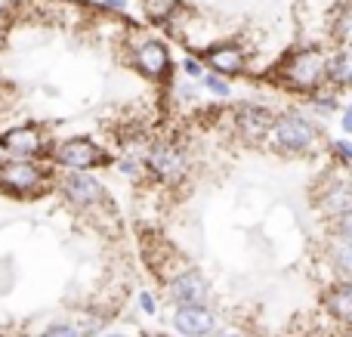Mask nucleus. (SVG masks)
Listing matches in <instances>:
<instances>
[{"label": "nucleus", "mask_w": 352, "mask_h": 337, "mask_svg": "<svg viewBox=\"0 0 352 337\" xmlns=\"http://www.w3.org/2000/svg\"><path fill=\"white\" fill-rule=\"evenodd\" d=\"M102 337H127V334H102Z\"/></svg>", "instance_id": "26"}, {"label": "nucleus", "mask_w": 352, "mask_h": 337, "mask_svg": "<svg viewBox=\"0 0 352 337\" xmlns=\"http://www.w3.org/2000/svg\"><path fill=\"white\" fill-rule=\"evenodd\" d=\"M210 285L198 270H182L170 279V301L176 307H204Z\"/></svg>", "instance_id": "8"}, {"label": "nucleus", "mask_w": 352, "mask_h": 337, "mask_svg": "<svg viewBox=\"0 0 352 337\" xmlns=\"http://www.w3.org/2000/svg\"><path fill=\"white\" fill-rule=\"evenodd\" d=\"M343 130H346V133H349V130H352V111L346 109V111H343Z\"/></svg>", "instance_id": "25"}, {"label": "nucleus", "mask_w": 352, "mask_h": 337, "mask_svg": "<svg viewBox=\"0 0 352 337\" xmlns=\"http://www.w3.org/2000/svg\"><path fill=\"white\" fill-rule=\"evenodd\" d=\"M328 263L337 270L340 282H346V279H349V270H352L349 235H334V232H331V241H328Z\"/></svg>", "instance_id": "15"}, {"label": "nucleus", "mask_w": 352, "mask_h": 337, "mask_svg": "<svg viewBox=\"0 0 352 337\" xmlns=\"http://www.w3.org/2000/svg\"><path fill=\"white\" fill-rule=\"evenodd\" d=\"M324 78H328L331 84H337L340 90H346V87H349L352 72H349V56H346V50H337L334 56H328V59H324Z\"/></svg>", "instance_id": "16"}, {"label": "nucleus", "mask_w": 352, "mask_h": 337, "mask_svg": "<svg viewBox=\"0 0 352 337\" xmlns=\"http://www.w3.org/2000/svg\"><path fill=\"white\" fill-rule=\"evenodd\" d=\"M318 208L324 210V214L334 220V217H343L349 214L352 208V198H349V186L346 180H328V189L318 195Z\"/></svg>", "instance_id": "13"}, {"label": "nucleus", "mask_w": 352, "mask_h": 337, "mask_svg": "<svg viewBox=\"0 0 352 337\" xmlns=\"http://www.w3.org/2000/svg\"><path fill=\"white\" fill-rule=\"evenodd\" d=\"M140 307H142V313H146V316L158 313V303H155V297L148 294V291H142V294H140Z\"/></svg>", "instance_id": "22"}, {"label": "nucleus", "mask_w": 352, "mask_h": 337, "mask_svg": "<svg viewBox=\"0 0 352 337\" xmlns=\"http://www.w3.org/2000/svg\"><path fill=\"white\" fill-rule=\"evenodd\" d=\"M146 167L161 183H179L188 173V158H186V152H179L170 142H155V146L148 149Z\"/></svg>", "instance_id": "6"}, {"label": "nucleus", "mask_w": 352, "mask_h": 337, "mask_svg": "<svg viewBox=\"0 0 352 337\" xmlns=\"http://www.w3.org/2000/svg\"><path fill=\"white\" fill-rule=\"evenodd\" d=\"M176 6H179V0H146V12L155 22H167L176 12Z\"/></svg>", "instance_id": "17"}, {"label": "nucleus", "mask_w": 352, "mask_h": 337, "mask_svg": "<svg viewBox=\"0 0 352 337\" xmlns=\"http://www.w3.org/2000/svg\"><path fill=\"white\" fill-rule=\"evenodd\" d=\"M204 59L219 74H241L244 65H248V53L238 43H213V47L204 50Z\"/></svg>", "instance_id": "12"}, {"label": "nucleus", "mask_w": 352, "mask_h": 337, "mask_svg": "<svg viewBox=\"0 0 352 337\" xmlns=\"http://www.w3.org/2000/svg\"><path fill=\"white\" fill-rule=\"evenodd\" d=\"M50 158H53L59 167H68V171H90V167L109 164V152H102V149L90 140L62 142V146H56L53 152H50Z\"/></svg>", "instance_id": "5"}, {"label": "nucleus", "mask_w": 352, "mask_h": 337, "mask_svg": "<svg viewBox=\"0 0 352 337\" xmlns=\"http://www.w3.org/2000/svg\"><path fill=\"white\" fill-rule=\"evenodd\" d=\"M3 149L12 155L16 161H31L37 155L47 152V142H43V130L34 124H22V127H12L0 136Z\"/></svg>", "instance_id": "7"}, {"label": "nucleus", "mask_w": 352, "mask_h": 337, "mask_svg": "<svg viewBox=\"0 0 352 337\" xmlns=\"http://www.w3.org/2000/svg\"><path fill=\"white\" fill-rule=\"evenodd\" d=\"M223 337H244V334H223Z\"/></svg>", "instance_id": "27"}, {"label": "nucleus", "mask_w": 352, "mask_h": 337, "mask_svg": "<svg viewBox=\"0 0 352 337\" xmlns=\"http://www.w3.org/2000/svg\"><path fill=\"white\" fill-rule=\"evenodd\" d=\"M133 65L140 68L146 78L164 80L167 74H170V53H167V47L161 41L148 37V41H142L140 47L133 50Z\"/></svg>", "instance_id": "9"}, {"label": "nucleus", "mask_w": 352, "mask_h": 337, "mask_svg": "<svg viewBox=\"0 0 352 337\" xmlns=\"http://www.w3.org/2000/svg\"><path fill=\"white\" fill-rule=\"evenodd\" d=\"M334 155H337V161H340V164H343V167H346V164H349V161H352V146H349V142H346V140L334 142Z\"/></svg>", "instance_id": "21"}, {"label": "nucleus", "mask_w": 352, "mask_h": 337, "mask_svg": "<svg viewBox=\"0 0 352 337\" xmlns=\"http://www.w3.org/2000/svg\"><path fill=\"white\" fill-rule=\"evenodd\" d=\"M59 192L65 195V202L74 204L78 210H90V208H96V204L105 202L102 183H99L93 173H87V171L65 173V177L59 180Z\"/></svg>", "instance_id": "4"}, {"label": "nucleus", "mask_w": 352, "mask_h": 337, "mask_svg": "<svg viewBox=\"0 0 352 337\" xmlns=\"http://www.w3.org/2000/svg\"><path fill=\"white\" fill-rule=\"evenodd\" d=\"M102 6H109V10H127V0H102Z\"/></svg>", "instance_id": "24"}, {"label": "nucleus", "mask_w": 352, "mask_h": 337, "mask_svg": "<svg viewBox=\"0 0 352 337\" xmlns=\"http://www.w3.org/2000/svg\"><path fill=\"white\" fill-rule=\"evenodd\" d=\"M204 87L213 93V96H229V84H226V80H219L217 74H204Z\"/></svg>", "instance_id": "20"}, {"label": "nucleus", "mask_w": 352, "mask_h": 337, "mask_svg": "<svg viewBox=\"0 0 352 337\" xmlns=\"http://www.w3.org/2000/svg\"><path fill=\"white\" fill-rule=\"evenodd\" d=\"M324 59H328V56L318 47H306V50L291 53L278 68L281 84L297 93H316L318 84L324 80Z\"/></svg>", "instance_id": "1"}, {"label": "nucleus", "mask_w": 352, "mask_h": 337, "mask_svg": "<svg viewBox=\"0 0 352 337\" xmlns=\"http://www.w3.org/2000/svg\"><path fill=\"white\" fill-rule=\"evenodd\" d=\"M173 328L186 337H204L217 331V316L207 307H176Z\"/></svg>", "instance_id": "10"}, {"label": "nucleus", "mask_w": 352, "mask_h": 337, "mask_svg": "<svg viewBox=\"0 0 352 337\" xmlns=\"http://www.w3.org/2000/svg\"><path fill=\"white\" fill-rule=\"evenodd\" d=\"M182 68H186L188 78H201V74H204V65H201L198 59H186L182 62Z\"/></svg>", "instance_id": "23"}, {"label": "nucleus", "mask_w": 352, "mask_h": 337, "mask_svg": "<svg viewBox=\"0 0 352 337\" xmlns=\"http://www.w3.org/2000/svg\"><path fill=\"white\" fill-rule=\"evenodd\" d=\"M0 189L16 198L41 195L50 189V173L34 161H0Z\"/></svg>", "instance_id": "3"}, {"label": "nucleus", "mask_w": 352, "mask_h": 337, "mask_svg": "<svg viewBox=\"0 0 352 337\" xmlns=\"http://www.w3.org/2000/svg\"><path fill=\"white\" fill-rule=\"evenodd\" d=\"M269 146L278 149L285 155H300V152H312L318 142V127L312 121H306L303 115H285L275 118L269 127Z\"/></svg>", "instance_id": "2"}, {"label": "nucleus", "mask_w": 352, "mask_h": 337, "mask_svg": "<svg viewBox=\"0 0 352 337\" xmlns=\"http://www.w3.org/2000/svg\"><path fill=\"white\" fill-rule=\"evenodd\" d=\"M272 111L263 109V105H241V109L235 111V127L238 133L244 136V140L250 142H260L263 136L269 133V127H272Z\"/></svg>", "instance_id": "11"}, {"label": "nucleus", "mask_w": 352, "mask_h": 337, "mask_svg": "<svg viewBox=\"0 0 352 337\" xmlns=\"http://www.w3.org/2000/svg\"><path fill=\"white\" fill-rule=\"evenodd\" d=\"M41 337H80V334H78V328L68 325V322H56V325H50Z\"/></svg>", "instance_id": "19"}, {"label": "nucleus", "mask_w": 352, "mask_h": 337, "mask_svg": "<svg viewBox=\"0 0 352 337\" xmlns=\"http://www.w3.org/2000/svg\"><path fill=\"white\" fill-rule=\"evenodd\" d=\"M118 167H121V173L124 177H130V180H140L142 171H146V164H142L140 158H121L118 161Z\"/></svg>", "instance_id": "18"}, {"label": "nucleus", "mask_w": 352, "mask_h": 337, "mask_svg": "<svg viewBox=\"0 0 352 337\" xmlns=\"http://www.w3.org/2000/svg\"><path fill=\"white\" fill-rule=\"evenodd\" d=\"M324 309H328L331 319L346 322L352 319V285L349 282H337L334 288L324 291Z\"/></svg>", "instance_id": "14"}]
</instances>
